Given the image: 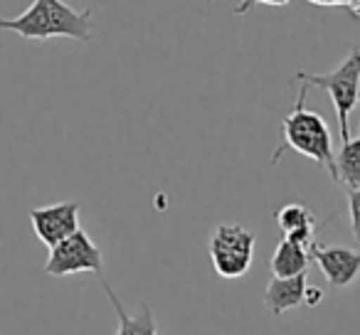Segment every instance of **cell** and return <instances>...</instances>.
<instances>
[{
	"mask_svg": "<svg viewBox=\"0 0 360 335\" xmlns=\"http://www.w3.org/2000/svg\"><path fill=\"white\" fill-rule=\"evenodd\" d=\"M30 222L37 239L52 249L79 230V202H57V205L35 207L30 210Z\"/></svg>",
	"mask_w": 360,
	"mask_h": 335,
	"instance_id": "8992f818",
	"label": "cell"
},
{
	"mask_svg": "<svg viewBox=\"0 0 360 335\" xmlns=\"http://www.w3.org/2000/svg\"><path fill=\"white\" fill-rule=\"evenodd\" d=\"M296 79L304 84H316L321 89L328 91L330 101H333L335 119H338L340 138H350V126L348 119L353 114L355 104H358V81H360V50L353 47L350 55L335 67L333 72L326 74H311V72H299Z\"/></svg>",
	"mask_w": 360,
	"mask_h": 335,
	"instance_id": "3957f363",
	"label": "cell"
},
{
	"mask_svg": "<svg viewBox=\"0 0 360 335\" xmlns=\"http://www.w3.org/2000/svg\"><path fill=\"white\" fill-rule=\"evenodd\" d=\"M15 32L25 40H52L70 37L77 42H89L91 11H75L65 0H32V6L18 18H0V32Z\"/></svg>",
	"mask_w": 360,
	"mask_h": 335,
	"instance_id": "6da1fadb",
	"label": "cell"
},
{
	"mask_svg": "<svg viewBox=\"0 0 360 335\" xmlns=\"http://www.w3.org/2000/svg\"><path fill=\"white\" fill-rule=\"evenodd\" d=\"M335 183L345 190L360 188V133L358 138H345L335 155Z\"/></svg>",
	"mask_w": 360,
	"mask_h": 335,
	"instance_id": "7c38bea8",
	"label": "cell"
},
{
	"mask_svg": "<svg viewBox=\"0 0 360 335\" xmlns=\"http://www.w3.org/2000/svg\"><path fill=\"white\" fill-rule=\"evenodd\" d=\"M205 3H207V6H210V3H212V0H205Z\"/></svg>",
	"mask_w": 360,
	"mask_h": 335,
	"instance_id": "44dd1931",
	"label": "cell"
},
{
	"mask_svg": "<svg viewBox=\"0 0 360 335\" xmlns=\"http://www.w3.org/2000/svg\"><path fill=\"white\" fill-rule=\"evenodd\" d=\"M257 3H262V6H271V8H281V6H286L289 0H242L240 6L235 8V15H245V13L250 11L252 6H257Z\"/></svg>",
	"mask_w": 360,
	"mask_h": 335,
	"instance_id": "4fadbf2b",
	"label": "cell"
},
{
	"mask_svg": "<svg viewBox=\"0 0 360 335\" xmlns=\"http://www.w3.org/2000/svg\"><path fill=\"white\" fill-rule=\"evenodd\" d=\"M311 259L319 264L321 274L326 276L330 286L345 289L360 274V249H348V247H321L319 242L309 247Z\"/></svg>",
	"mask_w": 360,
	"mask_h": 335,
	"instance_id": "52a82bcc",
	"label": "cell"
},
{
	"mask_svg": "<svg viewBox=\"0 0 360 335\" xmlns=\"http://www.w3.org/2000/svg\"><path fill=\"white\" fill-rule=\"evenodd\" d=\"M255 232L237 222H222L210 237V261L222 279H242L255 259Z\"/></svg>",
	"mask_w": 360,
	"mask_h": 335,
	"instance_id": "277c9868",
	"label": "cell"
},
{
	"mask_svg": "<svg viewBox=\"0 0 360 335\" xmlns=\"http://www.w3.org/2000/svg\"><path fill=\"white\" fill-rule=\"evenodd\" d=\"M104 269L101 249L91 242L84 230H77L60 244L50 249L45 274L50 276H75V274H99Z\"/></svg>",
	"mask_w": 360,
	"mask_h": 335,
	"instance_id": "5b68a950",
	"label": "cell"
},
{
	"mask_svg": "<svg viewBox=\"0 0 360 335\" xmlns=\"http://www.w3.org/2000/svg\"><path fill=\"white\" fill-rule=\"evenodd\" d=\"M321 298H323V291L306 286V294H304V303H306V306H319V301H321Z\"/></svg>",
	"mask_w": 360,
	"mask_h": 335,
	"instance_id": "5bb4252c",
	"label": "cell"
},
{
	"mask_svg": "<svg viewBox=\"0 0 360 335\" xmlns=\"http://www.w3.org/2000/svg\"><path fill=\"white\" fill-rule=\"evenodd\" d=\"M350 222H353V232H355V237H358V242H360V212L350 215Z\"/></svg>",
	"mask_w": 360,
	"mask_h": 335,
	"instance_id": "2e32d148",
	"label": "cell"
},
{
	"mask_svg": "<svg viewBox=\"0 0 360 335\" xmlns=\"http://www.w3.org/2000/svg\"><path fill=\"white\" fill-rule=\"evenodd\" d=\"M306 286H309V271L299 276H286V279L274 276L264 291V308L271 315H281L286 310L299 308L304 303Z\"/></svg>",
	"mask_w": 360,
	"mask_h": 335,
	"instance_id": "ba28073f",
	"label": "cell"
},
{
	"mask_svg": "<svg viewBox=\"0 0 360 335\" xmlns=\"http://www.w3.org/2000/svg\"><path fill=\"white\" fill-rule=\"evenodd\" d=\"M274 220L286 239H294L304 247H311L316 242V230H319L316 217L301 202H289V205L279 207L274 212Z\"/></svg>",
	"mask_w": 360,
	"mask_h": 335,
	"instance_id": "9c48e42d",
	"label": "cell"
},
{
	"mask_svg": "<svg viewBox=\"0 0 360 335\" xmlns=\"http://www.w3.org/2000/svg\"><path fill=\"white\" fill-rule=\"evenodd\" d=\"M348 200H350V215L360 212V188L358 190H348Z\"/></svg>",
	"mask_w": 360,
	"mask_h": 335,
	"instance_id": "9a60e30c",
	"label": "cell"
},
{
	"mask_svg": "<svg viewBox=\"0 0 360 335\" xmlns=\"http://www.w3.org/2000/svg\"><path fill=\"white\" fill-rule=\"evenodd\" d=\"M306 94H309V84H301L299 99L291 106L289 114L281 119L284 143L276 150L274 160L279 158V153L284 148H291L299 155H304V158H311L314 163H319L330 176V180L335 183V153H333V140H330L328 124H326L323 116L306 109L304 106Z\"/></svg>",
	"mask_w": 360,
	"mask_h": 335,
	"instance_id": "7a4b0ae2",
	"label": "cell"
},
{
	"mask_svg": "<svg viewBox=\"0 0 360 335\" xmlns=\"http://www.w3.org/2000/svg\"><path fill=\"white\" fill-rule=\"evenodd\" d=\"M350 3H353V0H338V6H350Z\"/></svg>",
	"mask_w": 360,
	"mask_h": 335,
	"instance_id": "d6986e66",
	"label": "cell"
},
{
	"mask_svg": "<svg viewBox=\"0 0 360 335\" xmlns=\"http://www.w3.org/2000/svg\"><path fill=\"white\" fill-rule=\"evenodd\" d=\"M309 259H311L309 247L281 237V242L276 244L274 254H271V259H269V269H271V274L279 276V279L299 276V274H304V271H309Z\"/></svg>",
	"mask_w": 360,
	"mask_h": 335,
	"instance_id": "30bf717a",
	"label": "cell"
},
{
	"mask_svg": "<svg viewBox=\"0 0 360 335\" xmlns=\"http://www.w3.org/2000/svg\"><path fill=\"white\" fill-rule=\"evenodd\" d=\"M101 289H104V294L109 296L111 306H114V310H116V318H119L116 335H158L153 313H150L148 306L141 303L139 315H129V313H126V308H124V303L119 301V296L114 294V289H111L106 281H101Z\"/></svg>",
	"mask_w": 360,
	"mask_h": 335,
	"instance_id": "8fae6325",
	"label": "cell"
},
{
	"mask_svg": "<svg viewBox=\"0 0 360 335\" xmlns=\"http://www.w3.org/2000/svg\"><path fill=\"white\" fill-rule=\"evenodd\" d=\"M309 3H314V6H323V8H333V6H338V0H309Z\"/></svg>",
	"mask_w": 360,
	"mask_h": 335,
	"instance_id": "e0dca14e",
	"label": "cell"
},
{
	"mask_svg": "<svg viewBox=\"0 0 360 335\" xmlns=\"http://www.w3.org/2000/svg\"><path fill=\"white\" fill-rule=\"evenodd\" d=\"M348 8H350V11H353V13H355V15H358V18H360V0H353V3H350V6H348Z\"/></svg>",
	"mask_w": 360,
	"mask_h": 335,
	"instance_id": "ac0fdd59",
	"label": "cell"
},
{
	"mask_svg": "<svg viewBox=\"0 0 360 335\" xmlns=\"http://www.w3.org/2000/svg\"><path fill=\"white\" fill-rule=\"evenodd\" d=\"M358 104H360V81H358Z\"/></svg>",
	"mask_w": 360,
	"mask_h": 335,
	"instance_id": "ffe728a7",
	"label": "cell"
}]
</instances>
